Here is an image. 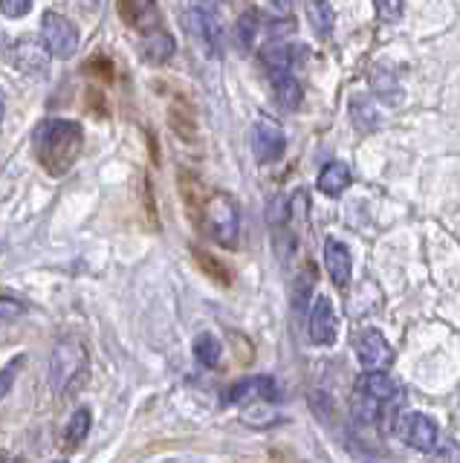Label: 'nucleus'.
I'll use <instances>...</instances> for the list:
<instances>
[{
	"mask_svg": "<svg viewBox=\"0 0 460 463\" xmlns=\"http://www.w3.org/2000/svg\"><path fill=\"white\" fill-rule=\"evenodd\" d=\"M272 241H276V252L278 258H286L293 250H296V235L286 226H278L276 229V235H272Z\"/></svg>",
	"mask_w": 460,
	"mask_h": 463,
	"instance_id": "31",
	"label": "nucleus"
},
{
	"mask_svg": "<svg viewBox=\"0 0 460 463\" xmlns=\"http://www.w3.org/2000/svg\"><path fill=\"white\" fill-rule=\"evenodd\" d=\"M339 336V318L333 310V301L327 296H319L310 310V339L322 347H330Z\"/></svg>",
	"mask_w": 460,
	"mask_h": 463,
	"instance_id": "9",
	"label": "nucleus"
},
{
	"mask_svg": "<svg viewBox=\"0 0 460 463\" xmlns=\"http://www.w3.org/2000/svg\"><path fill=\"white\" fill-rule=\"evenodd\" d=\"M15 368H18V362H12L9 368L0 371V400H4L12 391V385H15Z\"/></svg>",
	"mask_w": 460,
	"mask_h": 463,
	"instance_id": "35",
	"label": "nucleus"
},
{
	"mask_svg": "<svg viewBox=\"0 0 460 463\" xmlns=\"http://www.w3.org/2000/svg\"><path fill=\"white\" fill-rule=\"evenodd\" d=\"M307 18L319 38H327L333 33V9H330V4H307Z\"/></svg>",
	"mask_w": 460,
	"mask_h": 463,
	"instance_id": "28",
	"label": "nucleus"
},
{
	"mask_svg": "<svg viewBox=\"0 0 460 463\" xmlns=\"http://www.w3.org/2000/svg\"><path fill=\"white\" fill-rule=\"evenodd\" d=\"M90 409H76V414L70 417V423L64 429V449H79L84 443V438L90 434Z\"/></svg>",
	"mask_w": 460,
	"mask_h": 463,
	"instance_id": "23",
	"label": "nucleus"
},
{
	"mask_svg": "<svg viewBox=\"0 0 460 463\" xmlns=\"http://www.w3.org/2000/svg\"><path fill=\"white\" fill-rule=\"evenodd\" d=\"M272 81V93H276V101L284 110H296L305 99V90H301V81L293 76V72H269Z\"/></svg>",
	"mask_w": 460,
	"mask_h": 463,
	"instance_id": "15",
	"label": "nucleus"
},
{
	"mask_svg": "<svg viewBox=\"0 0 460 463\" xmlns=\"http://www.w3.org/2000/svg\"><path fill=\"white\" fill-rule=\"evenodd\" d=\"M286 151V137H284V128L272 119H258L252 125V154L261 165L269 163H278Z\"/></svg>",
	"mask_w": 460,
	"mask_h": 463,
	"instance_id": "6",
	"label": "nucleus"
},
{
	"mask_svg": "<svg viewBox=\"0 0 460 463\" xmlns=\"http://www.w3.org/2000/svg\"><path fill=\"white\" fill-rule=\"evenodd\" d=\"M351 116H353V125L359 130H373L380 125V116H377V108H373V101L368 96H353L351 99Z\"/></svg>",
	"mask_w": 460,
	"mask_h": 463,
	"instance_id": "26",
	"label": "nucleus"
},
{
	"mask_svg": "<svg viewBox=\"0 0 460 463\" xmlns=\"http://www.w3.org/2000/svg\"><path fill=\"white\" fill-rule=\"evenodd\" d=\"M119 18L142 35L160 29V9L154 4H134V0H125V4H119Z\"/></svg>",
	"mask_w": 460,
	"mask_h": 463,
	"instance_id": "13",
	"label": "nucleus"
},
{
	"mask_svg": "<svg viewBox=\"0 0 460 463\" xmlns=\"http://www.w3.org/2000/svg\"><path fill=\"white\" fill-rule=\"evenodd\" d=\"M194 260H197V267L206 272V279H211L214 284H221V287H229L232 284V272H229V267L223 264V260L218 255H211L206 250H200V246H194L192 250Z\"/></svg>",
	"mask_w": 460,
	"mask_h": 463,
	"instance_id": "22",
	"label": "nucleus"
},
{
	"mask_svg": "<svg viewBox=\"0 0 460 463\" xmlns=\"http://www.w3.org/2000/svg\"><path fill=\"white\" fill-rule=\"evenodd\" d=\"M298 50L293 43H281V41H269L267 47H261V61L269 72H290L296 64Z\"/></svg>",
	"mask_w": 460,
	"mask_h": 463,
	"instance_id": "18",
	"label": "nucleus"
},
{
	"mask_svg": "<svg viewBox=\"0 0 460 463\" xmlns=\"http://www.w3.org/2000/svg\"><path fill=\"white\" fill-rule=\"evenodd\" d=\"M394 431L399 434L402 443L414 449V452H435L440 443L437 423L423 411H402L397 417Z\"/></svg>",
	"mask_w": 460,
	"mask_h": 463,
	"instance_id": "5",
	"label": "nucleus"
},
{
	"mask_svg": "<svg viewBox=\"0 0 460 463\" xmlns=\"http://www.w3.org/2000/svg\"><path fill=\"white\" fill-rule=\"evenodd\" d=\"M189 29L194 33V38L203 43V50L211 58H221L223 55V26L218 12L211 6H192L189 12Z\"/></svg>",
	"mask_w": 460,
	"mask_h": 463,
	"instance_id": "7",
	"label": "nucleus"
},
{
	"mask_svg": "<svg viewBox=\"0 0 460 463\" xmlns=\"http://www.w3.org/2000/svg\"><path fill=\"white\" fill-rule=\"evenodd\" d=\"M278 397V388L272 376H247V380L235 383L229 388L226 402L229 405H249L258 400H276Z\"/></svg>",
	"mask_w": 460,
	"mask_h": 463,
	"instance_id": "10",
	"label": "nucleus"
},
{
	"mask_svg": "<svg viewBox=\"0 0 460 463\" xmlns=\"http://www.w3.org/2000/svg\"><path fill=\"white\" fill-rule=\"evenodd\" d=\"M194 223L203 229V235H209L214 243L235 246L238 243V232H240V212H238L235 197L226 194V192L206 194L203 209H200Z\"/></svg>",
	"mask_w": 460,
	"mask_h": 463,
	"instance_id": "3",
	"label": "nucleus"
},
{
	"mask_svg": "<svg viewBox=\"0 0 460 463\" xmlns=\"http://www.w3.org/2000/svg\"><path fill=\"white\" fill-rule=\"evenodd\" d=\"M84 148V128L70 119H47L35 128L33 151L50 177H64Z\"/></svg>",
	"mask_w": 460,
	"mask_h": 463,
	"instance_id": "1",
	"label": "nucleus"
},
{
	"mask_svg": "<svg viewBox=\"0 0 460 463\" xmlns=\"http://www.w3.org/2000/svg\"><path fill=\"white\" fill-rule=\"evenodd\" d=\"M221 354H223V345L214 339L211 333H200V336L194 339V359L200 362V365L214 368V365H218Z\"/></svg>",
	"mask_w": 460,
	"mask_h": 463,
	"instance_id": "27",
	"label": "nucleus"
},
{
	"mask_svg": "<svg viewBox=\"0 0 460 463\" xmlns=\"http://www.w3.org/2000/svg\"><path fill=\"white\" fill-rule=\"evenodd\" d=\"M6 58L12 61V38L6 33H0V64H4Z\"/></svg>",
	"mask_w": 460,
	"mask_h": 463,
	"instance_id": "37",
	"label": "nucleus"
},
{
	"mask_svg": "<svg viewBox=\"0 0 460 463\" xmlns=\"http://www.w3.org/2000/svg\"><path fill=\"white\" fill-rule=\"evenodd\" d=\"M4 113H6V99H4V90H0V119H4Z\"/></svg>",
	"mask_w": 460,
	"mask_h": 463,
	"instance_id": "38",
	"label": "nucleus"
},
{
	"mask_svg": "<svg viewBox=\"0 0 460 463\" xmlns=\"http://www.w3.org/2000/svg\"><path fill=\"white\" fill-rule=\"evenodd\" d=\"M177 183H180V194H183V203H185V209H189L192 221H197V214H200V209H203V200H206L203 183H200V177H197V174L185 171V168L180 171Z\"/></svg>",
	"mask_w": 460,
	"mask_h": 463,
	"instance_id": "19",
	"label": "nucleus"
},
{
	"mask_svg": "<svg viewBox=\"0 0 460 463\" xmlns=\"http://www.w3.org/2000/svg\"><path fill=\"white\" fill-rule=\"evenodd\" d=\"M356 359L368 373H380L382 368H388L394 362V351L380 330H365L362 336L356 339Z\"/></svg>",
	"mask_w": 460,
	"mask_h": 463,
	"instance_id": "8",
	"label": "nucleus"
},
{
	"mask_svg": "<svg viewBox=\"0 0 460 463\" xmlns=\"http://www.w3.org/2000/svg\"><path fill=\"white\" fill-rule=\"evenodd\" d=\"M90 376V354L88 345L79 336H64L55 342L52 347V359H50V385L52 394L59 400H67L70 394L88 383Z\"/></svg>",
	"mask_w": 460,
	"mask_h": 463,
	"instance_id": "2",
	"label": "nucleus"
},
{
	"mask_svg": "<svg viewBox=\"0 0 460 463\" xmlns=\"http://www.w3.org/2000/svg\"><path fill=\"white\" fill-rule=\"evenodd\" d=\"M84 70L90 72V76H96V79H102V81H113V64H110V58H99V55H93L88 64H84Z\"/></svg>",
	"mask_w": 460,
	"mask_h": 463,
	"instance_id": "30",
	"label": "nucleus"
},
{
	"mask_svg": "<svg viewBox=\"0 0 460 463\" xmlns=\"http://www.w3.org/2000/svg\"><path fill=\"white\" fill-rule=\"evenodd\" d=\"M310 409L315 411V417L327 423V420H330V397L324 394V391H313V394H310Z\"/></svg>",
	"mask_w": 460,
	"mask_h": 463,
	"instance_id": "34",
	"label": "nucleus"
},
{
	"mask_svg": "<svg viewBox=\"0 0 460 463\" xmlns=\"http://www.w3.org/2000/svg\"><path fill=\"white\" fill-rule=\"evenodd\" d=\"M139 52H142V58L146 61H151V64H168L171 58H174V52H177V43H174V38H171L165 29L160 26V29H154V33H148V35H142V41H139Z\"/></svg>",
	"mask_w": 460,
	"mask_h": 463,
	"instance_id": "14",
	"label": "nucleus"
},
{
	"mask_svg": "<svg viewBox=\"0 0 460 463\" xmlns=\"http://www.w3.org/2000/svg\"><path fill=\"white\" fill-rule=\"evenodd\" d=\"M47 61H50V52L44 50V43H41L38 38H21L15 41V47H12V64H15L21 72H35V76H41V72L47 70Z\"/></svg>",
	"mask_w": 460,
	"mask_h": 463,
	"instance_id": "11",
	"label": "nucleus"
},
{
	"mask_svg": "<svg viewBox=\"0 0 460 463\" xmlns=\"http://www.w3.org/2000/svg\"><path fill=\"white\" fill-rule=\"evenodd\" d=\"M351 185V168L344 163H327L319 174V192L327 197H339Z\"/></svg>",
	"mask_w": 460,
	"mask_h": 463,
	"instance_id": "20",
	"label": "nucleus"
},
{
	"mask_svg": "<svg viewBox=\"0 0 460 463\" xmlns=\"http://www.w3.org/2000/svg\"><path fill=\"white\" fill-rule=\"evenodd\" d=\"M431 463H460V446L457 443H437L431 452Z\"/></svg>",
	"mask_w": 460,
	"mask_h": 463,
	"instance_id": "32",
	"label": "nucleus"
},
{
	"mask_svg": "<svg viewBox=\"0 0 460 463\" xmlns=\"http://www.w3.org/2000/svg\"><path fill=\"white\" fill-rule=\"evenodd\" d=\"M258 29H261V18H258V12L249 9V12H243L238 24H235V43H238V50L240 52H247L252 43H255V35H258Z\"/></svg>",
	"mask_w": 460,
	"mask_h": 463,
	"instance_id": "25",
	"label": "nucleus"
},
{
	"mask_svg": "<svg viewBox=\"0 0 460 463\" xmlns=\"http://www.w3.org/2000/svg\"><path fill=\"white\" fill-rule=\"evenodd\" d=\"M313 287H315V269H313V264H307L293 279V307H296V313L307 310V304L313 301Z\"/></svg>",
	"mask_w": 460,
	"mask_h": 463,
	"instance_id": "24",
	"label": "nucleus"
},
{
	"mask_svg": "<svg viewBox=\"0 0 460 463\" xmlns=\"http://www.w3.org/2000/svg\"><path fill=\"white\" fill-rule=\"evenodd\" d=\"M371 90L377 93V99H382L385 105H399L402 101V84L397 81V76L391 70H373V76H371Z\"/></svg>",
	"mask_w": 460,
	"mask_h": 463,
	"instance_id": "21",
	"label": "nucleus"
},
{
	"mask_svg": "<svg viewBox=\"0 0 460 463\" xmlns=\"http://www.w3.org/2000/svg\"><path fill=\"white\" fill-rule=\"evenodd\" d=\"M41 43L50 52V58H73L79 50V29L76 24L64 18L59 12H47L44 21H41Z\"/></svg>",
	"mask_w": 460,
	"mask_h": 463,
	"instance_id": "4",
	"label": "nucleus"
},
{
	"mask_svg": "<svg viewBox=\"0 0 460 463\" xmlns=\"http://www.w3.org/2000/svg\"><path fill=\"white\" fill-rule=\"evenodd\" d=\"M168 125L177 134V139H183V142H197V119H194V110L185 105L183 99L171 101V108H168Z\"/></svg>",
	"mask_w": 460,
	"mask_h": 463,
	"instance_id": "16",
	"label": "nucleus"
},
{
	"mask_svg": "<svg viewBox=\"0 0 460 463\" xmlns=\"http://www.w3.org/2000/svg\"><path fill=\"white\" fill-rule=\"evenodd\" d=\"M377 12H380V18H385V21H397L402 14V4H377Z\"/></svg>",
	"mask_w": 460,
	"mask_h": 463,
	"instance_id": "36",
	"label": "nucleus"
},
{
	"mask_svg": "<svg viewBox=\"0 0 460 463\" xmlns=\"http://www.w3.org/2000/svg\"><path fill=\"white\" fill-rule=\"evenodd\" d=\"M0 12H4L6 18H23V14L33 12V4L30 0H4V4H0Z\"/></svg>",
	"mask_w": 460,
	"mask_h": 463,
	"instance_id": "33",
	"label": "nucleus"
},
{
	"mask_svg": "<svg viewBox=\"0 0 460 463\" xmlns=\"http://www.w3.org/2000/svg\"><path fill=\"white\" fill-rule=\"evenodd\" d=\"M356 394L371 402H388L397 394V388L391 383V376L380 371V373H365L362 380L356 383Z\"/></svg>",
	"mask_w": 460,
	"mask_h": 463,
	"instance_id": "17",
	"label": "nucleus"
},
{
	"mask_svg": "<svg viewBox=\"0 0 460 463\" xmlns=\"http://www.w3.org/2000/svg\"><path fill=\"white\" fill-rule=\"evenodd\" d=\"M324 264H327V272H330V279H333L336 287H348L351 272H353V260H351L348 243H342L339 238H327Z\"/></svg>",
	"mask_w": 460,
	"mask_h": 463,
	"instance_id": "12",
	"label": "nucleus"
},
{
	"mask_svg": "<svg viewBox=\"0 0 460 463\" xmlns=\"http://www.w3.org/2000/svg\"><path fill=\"white\" fill-rule=\"evenodd\" d=\"M26 313V304L15 296H0V322H12Z\"/></svg>",
	"mask_w": 460,
	"mask_h": 463,
	"instance_id": "29",
	"label": "nucleus"
}]
</instances>
